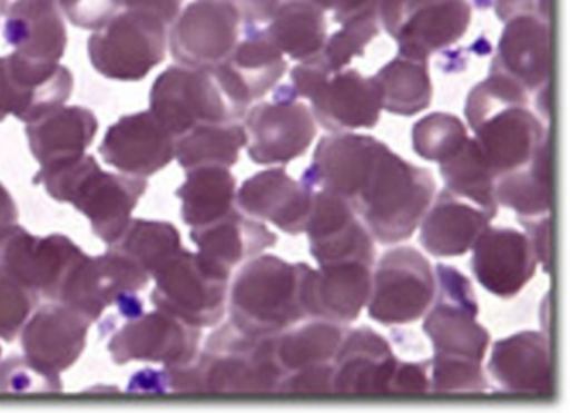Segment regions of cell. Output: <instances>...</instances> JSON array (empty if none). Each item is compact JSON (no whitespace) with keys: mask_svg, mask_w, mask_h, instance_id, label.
I'll return each mask as SVG.
<instances>
[{"mask_svg":"<svg viewBox=\"0 0 570 413\" xmlns=\"http://www.w3.org/2000/svg\"><path fill=\"white\" fill-rule=\"evenodd\" d=\"M292 88L308 99L313 118L330 132L372 129L382 115V95L375 79L355 69L330 71L318 59L299 62L292 71Z\"/></svg>","mask_w":570,"mask_h":413,"instance_id":"cell-5","label":"cell"},{"mask_svg":"<svg viewBox=\"0 0 570 413\" xmlns=\"http://www.w3.org/2000/svg\"><path fill=\"white\" fill-rule=\"evenodd\" d=\"M490 376L507 395L550 399L553 396V362L547 333L523 330L493 345Z\"/></svg>","mask_w":570,"mask_h":413,"instance_id":"cell-23","label":"cell"},{"mask_svg":"<svg viewBox=\"0 0 570 413\" xmlns=\"http://www.w3.org/2000/svg\"><path fill=\"white\" fill-rule=\"evenodd\" d=\"M495 179L525 166L550 139L542 119L529 105H507L470 126Z\"/></svg>","mask_w":570,"mask_h":413,"instance_id":"cell-20","label":"cell"},{"mask_svg":"<svg viewBox=\"0 0 570 413\" xmlns=\"http://www.w3.org/2000/svg\"><path fill=\"white\" fill-rule=\"evenodd\" d=\"M372 265L362 262L318 266L303 263L302 302L306 316L348 325L365 308L372 289Z\"/></svg>","mask_w":570,"mask_h":413,"instance_id":"cell-22","label":"cell"},{"mask_svg":"<svg viewBox=\"0 0 570 413\" xmlns=\"http://www.w3.org/2000/svg\"><path fill=\"white\" fill-rule=\"evenodd\" d=\"M191 239L198 246V255L226 276L278 242L272 229L245 215L238 206L215 223L193 228Z\"/></svg>","mask_w":570,"mask_h":413,"instance_id":"cell-31","label":"cell"},{"mask_svg":"<svg viewBox=\"0 0 570 413\" xmlns=\"http://www.w3.org/2000/svg\"><path fill=\"white\" fill-rule=\"evenodd\" d=\"M191 366L196 395H276L285 375L275 336H252L232 322L209 335Z\"/></svg>","mask_w":570,"mask_h":413,"instance_id":"cell-4","label":"cell"},{"mask_svg":"<svg viewBox=\"0 0 570 413\" xmlns=\"http://www.w3.org/2000/svg\"><path fill=\"white\" fill-rule=\"evenodd\" d=\"M429 370L430 362H399L386 395H426L430 393Z\"/></svg>","mask_w":570,"mask_h":413,"instance_id":"cell-49","label":"cell"},{"mask_svg":"<svg viewBox=\"0 0 570 413\" xmlns=\"http://www.w3.org/2000/svg\"><path fill=\"white\" fill-rule=\"evenodd\" d=\"M490 71L513 79L529 95L549 85L552 72L550 21L533 14L515 16L505 21Z\"/></svg>","mask_w":570,"mask_h":413,"instance_id":"cell-28","label":"cell"},{"mask_svg":"<svg viewBox=\"0 0 570 413\" xmlns=\"http://www.w3.org/2000/svg\"><path fill=\"white\" fill-rule=\"evenodd\" d=\"M181 216L191 228L215 223L236 208V178L225 166L186 169V181L176 191Z\"/></svg>","mask_w":570,"mask_h":413,"instance_id":"cell-36","label":"cell"},{"mask_svg":"<svg viewBox=\"0 0 570 413\" xmlns=\"http://www.w3.org/2000/svg\"><path fill=\"white\" fill-rule=\"evenodd\" d=\"M537 95V111H539L540 118H546V121H549L550 116V82L549 85L540 88L539 91H535Z\"/></svg>","mask_w":570,"mask_h":413,"instance_id":"cell-56","label":"cell"},{"mask_svg":"<svg viewBox=\"0 0 570 413\" xmlns=\"http://www.w3.org/2000/svg\"><path fill=\"white\" fill-rule=\"evenodd\" d=\"M41 296L0 269V338L12 342L21 333Z\"/></svg>","mask_w":570,"mask_h":413,"instance_id":"cell-45","label":"cell"},{"mask_svg":"<svg viewBox=\"0 0 570 413\" xmlns=\"http://www.w3.org/2000/svg\"><path fill=\"white\" fill-rule=\"evenodd\" d=\"M520 225L525 228L527 238L532 243L537 262L542 263L549 272L552 262V225L550 215L537 216V218H519Z\"/></svg>","mask_w":570,"mask_h":413,"instance_id":"cell-50","label":"cell"},{"mask_svg":"<svg viewBox=\"0 0 570 413\" xmlns=\"http://www.w3.org/2000/svg\"><path fill=\"white\" fill-rule=\"evenodd\" d=\"M19 212L11 193L0 183V225L18 222Z\"/></svg>","mask_w":570,"mask_h":413,"instance_id":"cell-55","label":"cell"},{"mask_svg":"<svg viewBox=\"0 0 570 413\" xmlns=\"http://www.w3.org/2000/svg\"><path fill=\"white\" fill-rule=\"evenodd\" d=\"M305 233L318 266L348 262L375 265V239L342 196L316 189Z\"/></svg>","mask_w":570,"mask_h":413,"instance_id":"cell-19","label":"cell"},{"mask_svg":"<svg viewBox=\"0 0 570 413\" xmlns=\"http://www.w3.org/2000/svg\"><path fill=\"white\" fill-rule=\"evenodd\" d=\"M4 39L22 59L59 65L68 46V31L58 0H0Z\"/></svg>","mask_w":570,"mask_h":413,"instance_id":"cell-30","label":"cell"},{"mask_svg":"<svg viewBox=\"0 0 570 413\" xmlns=\"http://www.w3.org/2000/svg\"><path fill=\"white\" fill-rule=\"evenodd\" d=\"M169 28V51L179 66L215 68L235 51L243 19L228 0H195Z\"/></svg>","mask_w":570,"mask_h":413,"instance_id":"cell-14","label":"cell"},{"mask_svg":"<svg viewBox=\"0 0 570 413\" xmlns=\"http://www.w3.org/2000/svg\"><path fill=\"white\" fill-rule=\"evenodd\" d=\"M176 138L151 111L125 116L106 132L99 155L125 175H156L175 159Z\"/></svg>","mask_w":570,"mask_h":413,"instance_id":"cell-26","label":"cell"},{"mask_svg":"<svg viewBox=\"0 0 570 413\" xmlns=\"http://www.w3.org/2000/svg\"><path fill=\"white\" fill-rule=\"evenodd\" d=\"M396 365L392 346L375 330H345L333 358V395H386Z\"/></svg>","mask_w":570,"mask_h":413,"instance_id":"cell-24","label":"cell"},{"mask_svg":"<svg viewBox=\"0 0 570 413\" xmlns=\"http://www.w3.org/2000/svg\"><path fill=\"white\" fill-rule=\"evenodd\" d=\"M263 32L285 58L303 62L322 52L328 22L325 11L308 0H282Z\"/></svg>","mask_w":570,"mask_h":413,"instance_id":"cell-34","label":"cell"},{"mask_svg":"<svg viewBox=\"0 0 570 413\" xmlns=\"http://www.w3.org/2000/svg\"><path fill=\"white\" fill-rule=\"evenodd\" d=\"M373 79L382 95L383 111L390 115L415 116L432 102V79L426 61L399 56L383 66Z\"/></svg>","mask_w":570,"mask_h":413,"instance_id":"cell-37","label":"cell"},{"mask_svg":"<svg viewBox=\"0 0 570 413\" xmlns=\"http://www.w3.org/2000/svg\"><path fill=\"white\" fill-rule=\"evenodd\" d=\"M82 249L65 235L35 236L18 223L0 225V269L55 302Z\"/></svg>","mask_w":570,"mask_h":413,"instance_id":"cell-16","label":"cell"},{"mask_svg":"<svg viewBox=\"0 0 570 413\" xmlns=\"http://www.w3.org/2000/svg\"><path fill=\"white\" fill-rule=\"evenodd\" d=\"M345 325L316 318L275 336L276 360L283 373L333 363L345 335Z\"/></svg>","mask_w":570,"mask_h":413,"instance_id":"cell-38","label":"cell"},{"mask_svg":"<svg viewBox=\"0 0 570 413\" xmlns=\"http://www.w3.org/2000/svg\"><path fill=\"white\" fill-rule=\"evenodd\" d=\"M380 0H342V4L333 11L338 24H348L362 19H379Z\"/></svg>","mask_w":570,"mask_h":413,"instance_id":"cell-54","label":"cell"},{"mask_svg":"<svg viewBox=\"0 0 570 413\" xmlns=\"http://www.w3.org/2000/svg\"><path fill=\"white\" fill-rule=\"evenodd\" d=\"M379 19H362L343 24L342 31L326 38L325 46L316 59L330 71H342L348 68L353 59L365 55L366 46L379 36Z\"/></svg>","mask_w":570,"mask_h":413,"instance_id":"cell-44","label":"cell"},{"mask_svg":"<svg viewBox=\"0 0 570 413\" xmlns=\"http://www.w3.org/2000/svg\"><path fill=\"white\" fill-rule=\"evenodd\" d=\"M435 296L423 332L432 340L433 355L482 363L490 335L479 322V302L472 283L452 266L436 265Z\"/></svg>","mask_w":570,"mask_h":413,"instance_id":"cell-9","label":"cell"},{"mask_svg":"<svg viewBox=\"0 0 570 413\" xmlns=\"http://www.w3.org/2000/svg\"><path fill=\"white\" fill-rule=\"evenodd\" d=\"M315 189L293 179L285 169H265L243 183L236 206L245 215L272 223L288 235L305 233Z\"/></svg>","mask_w":570,"mask_h":413,"instance_id":"cell-29","label":"cell"},{"mask_svg":"<svg viewBox=\"0 0 570 413\" xmlns=\"http://www.w3.org/2000/svg\"><path fill=\"white\" fill-rule=\"evenodd\" d=\"M58 6L72 26L86 31H98L119 12L115 0H58Z\"/></svg>","mask_w":570,"mask_h":413,"instance_id":"cell-47","label":"cell"},{"mask_svg":"<svg viewBox=\"0 0 570 413\" xmlns=\"http://www.w3.org/2000/svg\"><path fill=\"white\" fill-rule=\"evenodd\" d=\"M119 11H142L155 14L171 26L181 12L183 0H115Z\"/></svg>","mask_w":570,"mask_h":413,"instance_id":"cell-51","label":"cell"},{"mask_svg":"<svg viewBox=\"0 0 570 413\" xmlns=\"http://www.w3.org/2000/svg\"><path fill=\"white\" fill-rule=\"evenodd\" d=\"M466 141L469 132L462 119L449 112H433L413 126V151L426 161L445 163L459 155Z\"/></svg>","mask_w":570,"mask_h":413,"instance_id":"cell-42","label":"cell"},{"mask_svg":"<svg viewBox=\"0 0 570 413\" xmlns=\"http://www.w3.org/2000/svg\"><path fill=\"white\" fill-rule=\"evenodd\" d=\"M440 175L445 183V189L460 198L469 199L495 218L499 212L495 176L490 171L475 138H469L459 155L440 163Z\"/></svg>","mask_w":570,"mask_h":413,"instance_id":"cell-41","label":"cell"},{"mask_svg":"<svg viewBox=\"0 0 570 413\" xmlns=\"http://www.w3.org/2000/svg\"><path fill=\"white\" fill-rule=\"evenodd\" d=\"M125 323L112 332L108 352L116 365L129 362L161 363L181 366L195 362L202 342V328L156 308L125 316Z\"/></svg>","mask_w":570,"mask_h":413,"instance_id":"cell-13","label":"cell"},{"mask_svg":"<svg viewBox=\"0 0 570 413\" xmlns=\"http://www.w3.org/2000/svg\"><path fill=\"white\" fill-rule=\"evenodd\" d=\"M430 393L433 395H479L489 390L482 363L433 355L430 360Z\"/></svg>","mask_w":570,"mask_h":413,"instance_id":"cell-43","label":"cell"},{"mask_svg":"<svg viewBox=\"0 0 570 413\" xmlns=\"http://www.w3.org/2000/svg\"><path fill=\"white\" fill-rule=\"evenodd\" d=\"M75 78L61 65H38L12 55L0 58V122L8 116L36 121L71 98Z\"/></svg>","mask_w":570,"mask_h":413,"instance_id":"cell-18","label":"cell"},{"mask_svg":"<svg viewBox=\"0 0 570 413\" xmlns=\"http://www.w3.org/2000/svg\"><path fill=\"white\" fill-rule=\"evenodd\" d=\"M35 185H45L52 199L69 203L88 216L92 232L111 245L131 222L132 209L148 189L139 176L102 171L92 156H79L62 165L41 168Z\"/></svg>","mask_w":570,"mask_h":413,"instance_id":"cell-1","label":"cell"},{"mask_svg":"<svg viewBox=\"0 0 570 413\" xmlns=\"http://www.w3.org/2000/svg\"><path fill=\"white\" fill-rule=\"evenodd\" d=\"M333 363L283 375L276 395H333Z\"/></svg>","mask_w":570,"mask_h":413,"instance_id":"cell-48","label":"cell"},{"mask_svg":"<svg viewBox=\"0 0 570 413\" xmlns=\"http://www.w3.org/2000/svg\"><path fill=\"white\" fill-rule=\"evenodd\" d=\"M303 263L273 255L246 262L228 289L229 322L252 336H276L306 316L302 302Z\"/></svg>","mask_w":570,"mask_h":413,"instance_id":"cell-3","label":"cell"},{"mask_svg":"<svg viewBox=\"0 0 570 413\" xmlns=\"http://www.w3.org/2000/svg\"><path fill=\"white\" fill-rule=\"evenodd\" d=\"M312 4L318 6L323 11H335L340 4H342V0H308Z\"/></svg>","mask_w":570,"mask_h":413,"instance_id":"cell-57","label":"cell"},{"mask_svg":"<svg viewBox=\"0 0 570 413\" xmlns=\"http://www.w3.org/2000/svg\"><path fill=\"white\" fill-rule=\"evenodd\" d=\"M492 219L485 209L443 188L420 222V243L436 258L462 256Z\"/></svg>","mask_w":570,"mask_h":413,"instance_id":"cell-32","label":"cell"},{"mask_svg":"<svg viewBox=\"0 0 570 413\" xmlns=\"http://www.w3.org/2000/svg\"><path fill=\"white\" fill-rule=\"evenodd\" d=\"M149 279L135 263L112 249L101 256L82 252L66 273L55 302L78 309L95 323L106 308L146 288Z\"/></svg>","mask_w":570,"mask_h":413,"instance_id":"cell-15","label":"cell"},{"mask_svg":"<svg viewBox=\"0 0 570 413\" xmlns=\"http://www.w3.org/2000/svg\"><path fill=\"white\" fill-rule=\"evenodd\" d=\"M151 302L198 328L218 325L228 303L229 276L216 272L198 253L181 248L153 275Z\"/></svg>","mask_w":570,"mask_h":413,"instance_id":"cell-8","label":"cell"},{"mask_svg":"<svg viewBox=\"0 0 570 413\" xmlns=\"http://www.w3.org/2000/svg\"><path fill=\"white\" fill-rule=\"evenodd\" d=\"M0 356H2V348H0Z\"/></svg>","mask_w":570,"mask_h":413,"instance_id":"cell-58","label":"cell"},{"mask_svg":"<svg viewBox=\"0 0 570 413\" xmlns=\"http://www.w3.org/2000/svg\"><path fill=\"white\" fill-rule=\"evenodd\" d=\"M243 126L248 156L256 165H286L305 155L316 136L312 109L285 86L275 101L248 109Z\"/></svg>","mask_w":570,"mask_h":413,"instance_id":"cell-12","label":"cell"},{"mask_svg":"<svg viewBox=\"0 0 570 413\" xmlns=\"http://www.w3.org/2000/svg\"><path fill=\"white\" fill-rule=\"evenodd\" d=\"M493 4L497 18L502 22L522 14H533L550 21V0H493Z\"/></svg>","mask_w":570,"mask_h":413,"instance_id":"cell-52","label":"cell"},{"mask_svg":"<svg viewBox=\"0 0 570 413\" xmlns=\"http://www.w3.org/2000/svg\"><path fill=\"white\" fill-rule=\"evenodd\" d=\"M245 146L246 131L242 121L202 125L176 138L175 158L185 169L198 166L232 168Z\"/></svg>","mask_w":570,"mask_h":413,"instance_id":"cell-39","label":"cell"},{"mask_svg":"<svg viewBox=\"0 0 570 413\" xmlns=\"http://www.w3.org/2000/svg\"><path fill=\"white\" fill-rule=\"evenodd\" d=\"M155 118L175 138L196 126L243 121L213 68L169 66L158 76L149 95Z\"/></svg>","mask_w":570,"mask_h":413,"instance_id":"cell-6","label":"cell"},{"mask_svg":"<svg viewBox=\"0 0 570 413\" xmlns=\"http://www.w3.org/2000/svg\"><path fill=\"white\" fill-rule=\"evenodd\" d=\"M26 135L41 168H51L85 155L98 135V119L81 106H61L29 122Z\"/></svg>","mask_w":570,"mask_h":413,"instance_id":"cell-33","label":"cell"},{"mask_svg":"<svg viewBox=\"0 0 570 413\" xmlns=\"http://www.w3.org/2000/svg\"><path fill=\"white\" fill-rule=\"evenodd\" d=\"M245 28L248 31L239 39L232 56L213 69L233 105L246 115L253 102L282 81L288 65L262 29L256 26Z\"/></svg>","mask_w":570,"mask_h":413,"instance_id":"cell-25","label":"cell"},{"mask_svg":"<svg viewBox=\"0 0 570 413\" xmlns=\"http://www.w3.org/2000/svg\"><path fill=\"white\" fill-rule=\"evenodd\" d=\"M433 296L435 273L429 259L412 246H400L376 263L366 306L370 318L382 325H406L429 312Z\"/></svg>","mask_w":570,"mask_h":413,"instance_id":"cell-11","label":"cell"},{"mask_svg":"<svg viewBox=\"0 0 570 413\" xmlns=\"http://www.w3.org/2000/svg\"><path fill=\"white\" fill-rule=\"evenodd\" d=\"M92 322L71 306L48 303L22 326L24 356L42 373L61 378L86 348Z\"/></svg>","mask_w":570,"mask_h":413,"instance_id":"cell-21","label":"cell"},{"mask_svg":"<svg viewBox=\"0 0 570 413\" xmlns=\"http://www.w3.org/2000/svg\"><path fill=\"white\" fill-rule=\"evenodd\" d=\"M0 392L61 393L62 382L36 368L26 356L12 355L0 363Z\"/></svg>","mask_w":570,"mask_h":413,"instance_id":"cell-46","label":"cell"},{"mask_svg":"<svg viewBox=\"0 0 570 413\" xmlns=\"http://www.w3.org/2000/svg\"><path fill=\"white\" fill-rule=\"evenodd\" d=\"M435 189L429 169L412 165L386 148L353 209L375 242L395 245L419 229Z\"/></svg>","mask_w":570,"mask_h":413,"instance_id":"cell-2","label":"cell"},{"mask_svg":"<svg viewBox=\"0 0 570 413\" xmlns=\"http://www.w3.org/2000/svg\"><path fill=\"white\" fill-rule=\"evenodd\" d=\"M242 14L243 26L266 24L282 0H228Z\"/></svg>","mask_w":570,"mask_h":413,"instance_id":"cell-53","label":"cell"},{"mask_svg":"<svg viewBox=\"0 0 570 413\" xmlns=\"http://www.w3.org/2000/svg\"><path fill=\"white\" fill-rule=\"evenodd\" d=\"M183 248L178 229L166 222L131 219L109 249L126 256L149 278Z\"/></svg>","mask_w":570,"mask_h":413,"instance_id":"cell-40","label":"cell"},{"mask_svg":"<svg viewBox=\"0 0 570 413\" xmlns=\"http://www.w3.org/2000/svg\"><path fill=\"white\" fill-rule=\"evenodd\" d=\"M552 145L547 139L522 168L495 179L499 205L512 209L519 218L550 215L552 209Z\"/></svg>","mask_w":570,"mask_h":413,"instance_id":"cell-35","label":"cell"},{"mask_svg":"<svg viewBox=\"0 0 570 413\" xmlns=\"http://www.w3.org/2000/svg\"><path fill=\"white\" fill-rule=\"evenodd\" d=\"M466 0H380L379 22L399 45L400 56L429 61L469 31Z\"/></svg>","mask_w":570,"mask_h":413,"instance_id":"cell-10","label":"cell"},{"mask_svg":"<svg viewBox=\"0 0 570 413\" xmlns=\"http://www.w3.org/2000/svg\"><path fill=\"white\" fill-rule=\"evenodd\" d=\"M386 148L373 136L332 132L320 139L302 181L315 191L342 196L353 208Z\"/></svg>","mask_w":570,"mask_h":413,"instance_id":"cell-17","label":"cell"},{"mask_svg":"<svg viewBox=\"0 0 570 413\" xmlns=\"http://www.w3.org/2000/svg\"><path fill=\"white\" fill-rule=\"evenodd\" d=\"M472 253L476 282L500 298L519 295L539 265L532 243L517 229L489 226L473 243Z\"/></svg>","mask_w":570,"mask_h":413,"instance_id":"cell-27","label":"cell"},{"mask_svg":"<svg viewBox=\"0 0 570 413\" xmlns=\"http://www.w3.org/2000/svg\"><path fill=\"white\" fill-rule=\"evenodd\" d=\"M166 48L168 26L142 11H119L88 42L92 68L116 81H141L165 61Z\"/></svg>","mask_w":570,"mask_h":413,"instance_id":"cell-7","label":"cell"}]
</instances>
